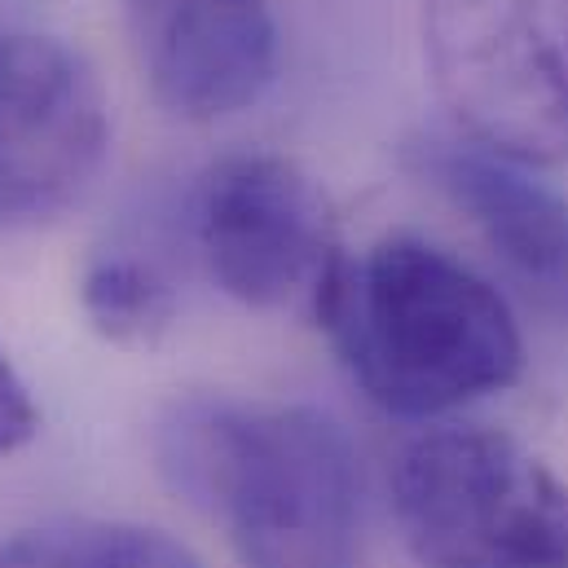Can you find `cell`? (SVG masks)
Masks as SVG:
<instances>
[{
  "label": "cell",
  "mask_w": 568,
  "mask_h": 568,
  "mask_svg": "<svg viewBox=\"0 0 568 568\" xmlns=\"http://www.w3.org/2000/svg\"><path fill=\"white\" fill-rule=\"evenodd\" d=\"M194 243L212 283L247 308H313L344 261L326 194L278 154H230L203 172Z\"/></svg>",
  "instance_id": "5"
},
{
  "label": "cell",
  "mask_w": 568,
  "mask_h": 568,
  "mask_svg": "<svg viewBox=\"0 0 568 568\" xmlns=\"http://www.w3.org/2000/svg\"><path fill=\"white\" fill-rule=\"evenodd\" d=\"M313 317L362 393L406 419L503 393L525 366V339L507 300L415 234L379 239L366 256L344 252Z\"/></svg>",
  "instance_id": "2"
},
{
  "label": "cell",
  "mask_w": 568,
  "mask_h": 568,
  "mask_svg": "<svg viewBox=\"0 0 568 568\" xmlns=\"http://www.w3.org/2000/svg\"><path fill=\"white\" fill-rule=\"evenodd\" d=\"M154 458L225 529L243 568H353L362 467L331 415L185 397L154 424Z\"/></svg>",
  "instance_id": "1"
},
{
  "label": "cell",
  "mask_w": 568,
  "mask_h": 568,
  "mask_svg": "<svg viewBox=\"0 0 568 568\" xmlns=\"http://www.w3.org/2000/svg\"><path fill=\"white\" fill-rule=\"evenodd\" d=\"M111 115L93 67L49 36H0V234L71 207L102 172Z\"/></svg>",
  "instance_id": "6"
},
{
  "label": "cell",
  "mask_w": 568,
  "mask_h": 568,
  "mask_svg": "<svg viewBox=\"0 0 568 568\" xmlns=\"http://www.w3.org/2000/svg\"><path fill=\"white\" fill-rule=\"evenodd\" d=\"M150 93L181 120L252 106L278 67L270 0H124Z\"/></svg>",
  "instance_id": "7"
},
{
  "label": "cell",
  "mask_w": 568,
  "mask_h": 568,
  "mask_svg": "<svg viewBox=\"0 0 568 568\" xmlns=\"http://www.w3.org/2000/svg\"><path fill=\"white\" fill-rule=\"evenodd\" d=\"M427 67L467 142L529 168L568 159V62L538 0H424Z\"/></svg>",
  "instance_id": "4"
},
{
  "label": "cell",
  "mask_w": 568,
  "mask_h": 568,
  "mask_svg": "<svg viewBox=\"0 0 568 568\" xmlns=\"http://www.w3.org/2000/svg\"><path fill=\"white\" fill-rule=\"evenodd\" d=\"M36 427H40V415H36V402H31L27 384L0 357V454L22 449L36 436Z\"/></svg>",
  "instance_id": "11"
},
{
  "label": "cell",
  "mask_w": 568,
  "mask_h": 568,
  "mask_svg": "<svg viewBox=\"0 0 568 568\" xmlns=\"http://www.w3.org/2000/svg\"><path fill=\"white\" fill-rule=\"evenodd\" d=\"M0 568H203L172 534L133 520H44L0 542Z\"/></svg>",
  "instance_id": "9"
},
{
  "label": "cell",
  "mask_w": 568,
  "mask_h": 568,
  "mask_svg": "<svg viewBox=\"0 0 568 568\" xmlns=\"http://www.w3.org/2000/svg\"><path fill=\"white\" fill-rule=\"evenodd\" d=\"M393 511L427 568H568V485L489 427H432L393 463Z\"/></svg>",
  "instance_id": "3"
},
{
  "label": "cell",
  "mask_w": 568,
  "mask_h": 568,
  "mask_svg": "<svg viewBox=\"0 0 568 568\" xmlns=\"http://www.w3.org/2000/svg\"><path fill=\"white\" fill-rule=\"evenodd\" d=\"M80 304L98 335L124 348H150L154 339L168 335L176 317V291L168 274L129 247L102 252L89 261L84 283H80Z\"/></svg>",
  "instance_id": "10"
},
{
  "label": "cell",
  "mask_w": 568,
  "mask_h": 568,
  "mask_svg": "<svg viewBox=\"0 0 568 568\" xmlns=\"http://www.w3.org/2000/svg\"><path fill=\"white\" fill-rule=\"evenodd\" d=\"M415 168L485 239L503 270L542 304L568 308V199L529 163L458 138L415 142Z\"/></svg>",
  "instance_id": "8"
}]
</instances>
